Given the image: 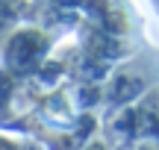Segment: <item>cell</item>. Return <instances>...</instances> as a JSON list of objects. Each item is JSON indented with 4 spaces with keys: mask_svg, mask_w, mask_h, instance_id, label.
<instances>
[{
    "mask_svg": "<svg viewBox=\"0 0 159 150\" xmlns=\"http://www.w3.org/2000/svg\"><path fill=\"white\" fill-rule=\"evenodd\" d=\"M50 53V35L41 33L39 27H21L6 38L0 59L9 74H33L44 65Z\"/></svg>",
    "mask_w": 159,
    "mask_h": 150,
    "instance_id": "1",
    "label": "cell"
},
{
    "mask_svg": "<svg viewBox=\"0 0 159 150\" xmlns=\"http://www.w3.org/2000/svg\"><path fill=\"white\" fill-rule=\"evenodd\" d=\"M44 3L56 6V9H80V6H85V0H44Z\"/></svg>",
    "mask_w": 159,
    "mask_h": 150,
    "instance_id": "2",
    "label": "cell"
},
{
    "mask_svg": "<svg viewBox=\"0 0 159 150\" xmlns=\"http://www.w3.org/2000/svg\"><path fill=\"white\" fill-rule=\"evenodd\" d=\"M80 150H112V147H109L103 139H91V141H83V147H80Z\"/></svg>",
    "mask_w": 159,
    "mask_h": 150,
    "instance_id": "3",
    "label": "cell"
},
{
    "mask_svg": "<svg viewBox=\"0 0 159 150\" xmlns=\"http://www.w3.org/2000/svg\"><path fill=\"white\" fill-rule=\"evenodd\" d=\"M136 150H159V139H144V141H136Z\"/></svg>",
    "mask_w": 159,
    "mask_h": 150,
    "instance_id": "4",
    "label": "cell"
},
{
    "mask_svg": "<svg viewBox=\"0 0 159 150\" xmlns=\"http://www.w3.org/2000/svg\"><path fill=\"white\" fill-rule=\"evenodd\" d=\"M15 150H44L41 144H35V141H18Z\"/></svg>",
    "mask_w": 159,
    "mask_h": 150,
    "instance_id": "5",
    "label": "cell"
},
{
    "mask_svg": "<svg viewBox=\"0 0 159 150\" xmlns=\"http://www.w3.org/2000/svg\"><path fill=\"white\" fill-rule=\"evenodd\" d=\"M15 144H18V141H12V139H3V135H0V150H15Z\"/></svg>",
    "mask_w": 159,
    "mask_h": 150,
    "instance_id": "6",
    "label": "cell"
},
{
    "mask_svg": "<svg viewBox=\"0 0 159 150\" xmlns=\"http://www.w3.org/2000/svg\"><path fill=\"white\" fill-rule=\"evenodd\" d=\"M118 150H136V144H127V147H118Z\"/></svg>",
    "mask_w": 159,
    "mask_h": 150,
    "instance_id": "7",
    "label": "cell"
},
{
    "mask_svg": "<svg viewBox=\"0 0 159 150\" xmlns=\"http://www.w3.org/2000/svg\"><path fill=\"white\" fill-rule=\"evenodd\" d=\"M156 6H159V0H156Z\"/></svg>",
    "mask_w": 159,
    "mask_h": 150,
    "instance_id": "8",
    "label": "cell"
}]
</instances>
